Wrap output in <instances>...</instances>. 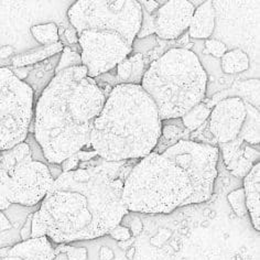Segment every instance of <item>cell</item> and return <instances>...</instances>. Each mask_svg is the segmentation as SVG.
I'll return each instance as SVG.
<instances>
[{
	"label": "cell",
	"mask_w": 260,
	"mask_h": 260,
	"mask_svg": "<svg viewBox=\"0 0 260 260\" xmlns=\"http://www.w3.org/2000/svg\"><path fill=\"white\" fill-rule=\"evenodd\" d=\"M122 190L123 181L99 166L63 172L38 209L47 237L69 245L108 235L129 214Z\"/></svg>",
	"instance_id": "6da1fadb"
},
{
	"label": "cell",
	"mask_w": 260,
	"mask_h": 260,
	"mask_svg": "<svg viewBox=\"0 0 260 260\" xmlns=\"http://www.w3.org/2000/svg\"><path fill=\"white\" fill-rule=\"evenodd\" d=\"M106 99L84 65L54 74L39 96L32 120L35 139L48 164L61 165L90 148V133Z\"/></svg>",
	"instance_id": "7a4b0ae2"
},
{
	"label": "cell",
	"mask_w": 260,
	"mask_h": 260,
	"mask_svg": "<svg viewBox=\"0 0 260 260\" xmlns=\"http://www.w3.org/2000/svg\"><path fill=\"white\" fill-rule=\"evenodd\" d=\"M162 121L140 85L118 84L108 94L90 133V148L105 161L140 160L157 147Z\"/></svg>",
	"instance_id": "3957f363"
},
{
	"label": "cell",
	"mask_w": 260,
	"mask_h": 260,
	"mask_svg": "<svg viewBox=\"0 0 260 260\" xmlns=\"http://www.w3.org/2000/svg\"><path fill=\"white\" fill-rule=\"evenodd\" d=\"M205 201L188 174L165 152L140 159L123 181L122 203L128 212L170 214Z\"/></svg>",
	"instance_id": "277c9868"
},
{
	"label": "cell",
	"mask_w": 260,
	"mask_h": 260,
	"mask_svg": "<svg viewBox=\"0 0 260 260\" xmlns=\"http://www.w3.org/2000/svg\"><path fill=\"white\" fill-rule=\"evenodd\" d=\"M140 86L151 97L161 121L178 119L203 102L207 73L193 51L174 48L150 64Z\"/></svg>",
	"instance_id": "5b68a950"
},
{
	"label": "cell",
	"mask_w": 260,
	"mask_h": 260,
	"mask_svg": "<svg viewBox=\"0 0 260 260\" xmlns=\"http://www.w3.org/2000/svg\"><path fill=\"white\" fill-rule=\"evenodd\" d=\"M68 18L77 35L89 29L114 31L134 44L141 27L142 8L135 0H79L70 6Z\"/></svg>",
	"instance_id": "8992f818"
},
{
	"label": "cell",
	"mask_w": 260,
	"mask_h": 260,
	"mask_svg": "<svg viewBox=\"0 0 260 260\" xmlns=\"http://www.w3.org/2000/svg\"><path fill=\"white\" fill-rule=\"evenodd\" d=\"M34 115V88L9 68H0V151L25 141Z\"/></svg>",
	"instance_id": "52a82bcc"
},
{
	"label": "cell",
	"mask_w": 260,
	"mask_h": 260,
	"mask_svg": "<svg viewBox=\"0 0 260 260\" xmlns=\"http://www.w3.org/2000/svg\"><path fill=\"white\" fill-rule=\"evenodd\" d=\"M77 37L82 63L87 76L94 80L115 69L133 52V44L114 31L89 29Z\"/></svg>",
	"instance_id": "ba28073f"
},
{
	"label": "cell",
	"mask_w": 260,
	"mask_h": 260,
	"mask_svg": "<svg viewBox=\"0 0 260 260\" xmlns=\"http://www.w3.org/2000/svg\"><path fill=\"white\" fill-rule=\"evenodd\" d=\"M162 152L183 169L206 201L211 199L217 178V146L181 139Z\"/></svg>",
	"instance_id": "9c48e42d"
},
{
	"label": "cell",
	"mask_w": 260,
	"mask_h": 260,
	"mask_svg": "<svg viewBox=\"0 0 260 260\" xmlns=\"http://www.w3.org/2000/svg\"><path fill=\"white\" fill-rule=\"evenodd\" d=\"M48 165L34 161L32 157H29L15 167L4 170L9 175V202L11 205L34 207L42 202L55 181Z\"/></svg>",
	"instance_id": "30bf717a"
},
{
	"label": "cell",
	"mask_w": 260,
	"mask_h": 260,
	"mask_svg": "<svg viewBox=\"0 0 260 260\" xmlns=\"http://www.w3.org/2000/svg\"><path fill=\"white\" fill-rule=\"evenodd\" d=\"M247 115L245 101L227 97L219 101L209 117V132L219 145L235 140L242 130Z\"/></svg>",
	"instance_id": "8fae6325"
},
{
	"label": "cell",
	"mask_w": 260,
	"mask_h": 260,
	"mask_svg": "<svg viewBox=\"0 0 260 260\" xmlns=\"http://www.w3.org/2000/svg\"><path fill=\"white\" fill-rule=\"evenodd\" d=\"M195 10L191 2L171 0L160 6L154 14V34L164 40H175L188 29Z\"/></svg>",
	"instance_id": "7c38bea8"
},
{
	"label": "cell",
	"mask_w": 260,
	"mask_h": 260,
	"mask_svg": "<svg viewBox=\"0 0 260 260\" xmlns=\"http://www.w3.org/2000/svg\"><path fill=\"white\" fill-rule=\"evenodd\" d=\"M17 257L22 260H53L55 248L47 237L30 238L14 246L0 248V258Z\"/></svg>",
	"instance_id": "4fadbf2b"
},
{
	"label": "cell",
	"mask_w": 260,
	"mask_h": 260,
	"mask_svg": "<svg viewBox=\"0 0 260 260\" xmlns=\"http://www.w3.org/2000/svg\"><path fill=\"white\" fill-rule=\"evenodd\" d=\"M215 6L211 0L202 2L195 7L190 25L188 36L198 40H207L215 30Z\"/></svg>",
	"instance_id": "5bb4252c"
},
{
	"label": "cell",
	"mask_w": 260,
	"mask_h": 260,
	"mask_svg": "<svg viewBox=\"0 0 260 260\" xmlns=\"http://www.w3.org/2000/svg\"><path fill=\"white\" fill-rule=\"evenodd\" d=\"M244 192L246 200V207L251 218L253 229L258 233L260 231V165L252 167L249 173L244 178Z\"/></svg>",
	"instance_id": "9a60e30c"
},
{
	"label": "cell",
	"mask_w": 260,
	"mask_h": 260,
	"mask_svg": "<svg viewBox=\"0 0 260 260\" xmlns=\"http://www.w3.org/2000/svg\"><path fill=\"white\" fill-rule=\"evenodd\" d=\"M63 48V44L60 41L51 45H43L42 48L30 50L20 55H16L12 58L11 63L16 68L29 67V65H34L38 62H41L50 56L61 53Z\"/></svg>",
	"instance_id": "2e32d148"
},
{
	"label": "cell",
	"mask_w": 260,
	"mask_h": 260,
	"mask_svg": "<svg viewBox=\"0 0 260 260\" xmlns=\"http://www.w3.org/2000/svg\"><path fill=\"white\" fill-rule=\"evenodd\" d=\"M245 105L247 115L238 136L248 145L256 147L259 146V109L246 101Z\"/></svg>",
	"instance_id": "e0dca14e"
},
{
	"label": "cell",
	"mask_w": 260,
	"mask_h": 260,
	"mask_svg": "<svg viewBox=\"0 0 260 260\" xmlns=\"http://www.w3.org/2000/svg\"><path fill=\"white\" fill-rule=\"evenodd\" d=\"M222 70L225 74L243 73L249 69V56L242 49L227 51L222 56Z\"/></svg>",
	"instance_id": "ac0fdd59"
},
{
	"label": "cell",
	"mask_w": 260,
	"mask_h": 260,
	"mask_svg": "<svg viewBox=\"0 0 260 260\" xmlns=\"http://www.w3.org/2000/svg\"><path fill=\"white\" fill-rule=\"evenodd\" d=\"M211 112L212 109L202 102L188 110L184 116H182L181 121L183 123L184 128L188 130V132H195V130L199 129L201 126H203L207 121Z\"/></svg>",
	"instance_id": "d6986e66"
},
{
	"label": "cell",
	"mask_w": 260,
	"mask_h": 260,
	"mask_svg": "<svg viewBox=\"0 0 260 260\" xmlns=\"http://www.w3.org/2000/svg\"><path fill=\"white\" fill-rule=\"evenodd\" d=\"M30 34L41 45H51L58 42V27L54 22L35 24L30 28Z\"/></svg>",
	"instance_id": "ffe728a7"
},
{
	"label": "cell",
	"mask_w": 260,
	"mask_h": 260,
	"mask_svg": "<svg viewBox=\"0 0 260 260\" xmlns=\"http://www.w3.org/2000/svg\"><path fill=\"white\" fill-rule=\"evenodd\" d=\"M81 65H83L81 54L77 53L76 51L72 50L70 47H64L54 69V74L61 72L63 70L74 67H81Z\"/></svg>",
	"instance_id": "44dd1931"
},
{
	"label": "cell",
	"mask_w": 260,
	"mask_h": 260,
	"mask_svg": "<svg viewBox=\"0 0 260 260\" xmlns=\"http://www.w3.org/2000/svg\"><path fill=\"white\" fill-rule=\"evenodd\" d=\"M227 200H229V203L231 204L233 211L236 213V215L238 217L243 218L248 215V211H247V207H246L245 192L243 187L237 188V190L231 192L229 194V197H227Z\"/></svg>",
	"instance_id": "7402d4cb"
},
{
	"label": "cell",
	"mask_w": 260,
	"mask_h": 260,
	"mask_svg": "<svg viewBox=\"0 0 260 260\" xmlns=\"http://www.w3.org/2000/svg\"><path fill=\"white\" fill-rule=\"evenodd\" d=\"M130 62H132V75L126 84H135V85H140L142 77L145 74V63L144 56L141 53H136L135 55L128 56Z\"/></svg>",
	"instance_id": "603a6c76"
},
{
	"label": "cell",
	"mask_w": 260,
	"mask_h": 260,
	"mask_svg": "<svg viewBox=\"0 0 260 260\" xmlns=\"http://www.w3.org/2000/svg\"><path fill=\"white\" fill-rule=\"evenodd\" d=\"M9 175L8 173L0 169V211L8 210L11 206L9 202Z\"/></svg>",
	"instance_id": "cb8c5ba5"
},
{
	"label": "cell",
	"mask_w": 260,
	"mask_h": 260,
	"mask_svg": "<svg viewBox=\"0 0 260 260\" xmlns=\"http://www.w3.org/2000/svg\"><path fill=\"white\" fill-rule=\"evenodd\" d=\"M205 52L207 54L222 58L227 52V45L223 41L216 40V39H207L205 41Z\"/></svg>",
	"instance_id": "d4e9b609"
},
{
	"label": "cell",
	"mask_w": 260,
	"mask_h": 260,
	"mask_svg": "<svg viewBox=\"0 0 260 260\" xmlns=\"http://www.w3.org/2000/svg\"><path fill=\"white\" fill-rule=\"evenodd\" d=\"M154 34V15H149L148 12L142 10L141 27L137 35L138 39H144Z\"/></svg>",
	"instance_id": "484cf974"
},
{
	"label": "cell",
	"mask_w": 260,
	"mask_h": 260,
	"mask_svg": "<svg viewBox=\"0 0 260 260\" xmlns=\"http://www.w3.org/2000/svg\"><path fill=\"white\" fill-rule=\"evenodd\" d=\"M56 249L67 253L69 260H87V251L84 248H77V247L62 244Z\"/></svg>",
	"instance_id": "4316f807"
},
{
	"label": "cell",
	"mask_w": 260,
	"mask_h": 260,
	"mask_svg": "<svg viewBox=\"0 0 260 260\" xmlns=\"http://www.w3.org/2000/svg\"><path fill=\"white\" fill-rule=\"evenodd\" d=\"M47 236V231L41 222V218L39 216L38 210L34 212L32 216V224H31V238H40Z\"/></svg>",
	"instance_id": "83f0119b"
},
{
	"label": "cell",
	"mask_w": 260,
	"mask_h": 260,
	"mask_svg": "<svg viewBox=\"0 0 260 260\" xmlns=\"http://www.w3.org/2000/svg\"><path fill=\"white\" fill-rule=\"evenodd\" d=\"M117 75H118L119 80L122 82L121 84H126L129 80L130 75H132V62H130L129 57L123 60L121 63L117 65Z\"/></svg>",
	"instance_id": "f1b7e54d"
},
{
	"label": "cell",
	"mask_w": 260,
	"mask_h": 260,
	"mask_svg": "<svg viewBox=\"0 0 260 260\" xmlns=\"http://www.w3.org/2000/svg\"><path fill=\"white\" fill-rule=\"evenodd\" d=\"M109 235L116 240H128L132 237V233H130V230L128 227L118 225L109 233Z\"/></svg>",
	"instance_id": "f546056e"
},
{
	"label": "cell",
	"mask_w": 260,
	"mask_h": 260,
	"mask_svg": "<svg viewBox=\"0 0 260 260\" xmlns=\"http://www.w3.org/2000/svg\"><path fill=\"white\" fill-rule=\"evenodd\" d=\"M80 164L81 162L79 158H77V155L73 154L67 160H64L60 166L62 169V172H69V171H73V170H76V169H79Z\"/></svg>",
	"instance_id": "4dcf8cb0"
},
{
	"label": "cell",
	"mask_w": 260,
	"mask_h": 260,
	"mask_svg": "<svg viewBox=\"0 0 260 260\" xmlns=\"http://www.w3.org/2000/svg\"><path fill=\"white\" fill-rule=\"evenodd\" d=\"M32 216L34 213L29 214V216L25 219V222L20 231V237L22 240H28L31 238V224H32Z\"/></svg>",
	"instance_id": "1f68e13d"
},
{
	"label": "cell",
	"mask_w": 260,
	"mask_h": 260,
	"mask_svg": "<svg viewBox=\"0 0 260 260\" xmlns=\"http://www.w3.org/2000/svg\"><path fill=\"white\" fill-rule=\"evenodd\" d=\"M139 3L141 5L142 10L148 12L149 15H154L161 6L159 2H139Z\"/></svg>",
	"instance_id": "d6a6232c"
},
{
	"label": "cell",
	"mask_w": 260,
	"mask_h": 260,
	"mask_svg": "<svg viewBox=\"0 0 260 260\" xmlns=\"http://www.w3.org/2000/svg\"><path fill=\"white\" fill-rule=\"evenodd\" d=\"M63 36H64L65 39H67V41L70 44H73V43L79 44V37H77V34H76L75 29H73V28L65 29Z\"/></svg>",
	"instance_id": "836d02e7"
},
{
	"label": "cell",
	"mask_w": 260,
	"mask_h": 260,
	"mask_svg": "<svg viewBox=\"0 0 260 260\" xmlns=\"http://www.w3.org/2000/svg\"><path fill=\"white\" fill-rule=\"evenodd\" d=\"M12 229V224L10 222V219L5 215V213L3 211H0V233L9 231Z\"/></svg>",
	"instance_id": "e575fe53"
},
{
	"label": "cell",
	"mask_w": 260,
	"mask_h": 260,
	"mask_svg": "<svg viewBox=\"0 0 260 260\" xmlns=\"http://www.w3.org/2000/svg\"><path fill=\"white\" fill-rule=\"evenodd\" d=\"M15 50L12 47H9V45H7V47H3L2 49H0V58H3V60H5V58L9 57L12 53H14Z\"/></svg>",
	"instance_id": "d590c367"
},
{
	"label": "cell",
	"mask_w": 260,
	"mask_h": 260,
	"mask_svg": "<svg viewBox=\"0 0 260 260\" xmlns=\"http://www.w3.org/2000/svg\"><path fill=\"white\" fill-rule=\"evenodd\" d=\"M130 229H132V232L135 234V235H138V234L142 230V224L140 222V219L137 218V217H135L134 222L132 223V227H130Z\"/></svg>",
	"instance_id": "8d00e7d4"
},
{
	"label": "cell",
	"mask_w": 260,
	"mask_h": 260,
	"mask_svg": "<svg viewBox=\"0 0 260 260\" xmlns=\"http://www.w3.org/2000/svg\"><path fill=\"white\" fill-rule=\"evenodd\" d=\"M53 260H69V259H68L67 253H65L64 251L57 250V249L55 248V257H54Z\"/></svg>",
	"instance_id": "74e56055"
},
{
	"label": "cell",
	"mask_w": 260,
	"mask_h": 260,
	"mask_svg": "<svg viewBox=\"0 0 260 260\" xmlns=\"http://www.w3.org/2000/svg\"><path fill=\"white\" fill-rule=\"evenodd\" d=\"M0 260H22V259L17 258V257H4V258H0Z\"/></svg>",
	"instance_id": "f35d334b"
}]
</instances>
